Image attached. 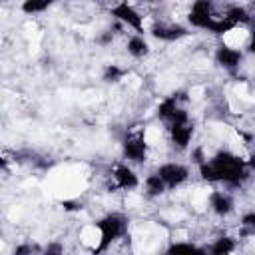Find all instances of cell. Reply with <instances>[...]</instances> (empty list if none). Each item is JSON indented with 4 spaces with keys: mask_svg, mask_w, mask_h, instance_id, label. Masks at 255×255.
I'll use <instances>...</instances> for the list:
<instances>
[{
    "mask_svg": "<svg viewBox=\"0 0 255 255\" xmlns=\"http://www.w3.org/2000/svg\"><path fill=\"white\" fill-rule=\"evenodd\" d=\"M245 161L229 151L217 153L211 161H203L199 165V173L207 181H225V183H239L245 175Z\"/></svg>",
    "mask_w": 255,
    "mask_h": 255,
    "instance_id": "cell-1",
    "label": "cell"
},
{
    "mask_svg": "<svg viewBox=\"0 0 255 255\" xmlns=\"http://www.w3.org/2000/svg\"><path fill=\"white\" fill-rule=\"evenodd\" d=\"M98 229H100V233H102V237H100L102 241H100L96 253L104 251L114 239H118V237L124 233V229H126V221H124L120 215H108V217H104V219L98 221Z\"/></svg>",
    "mask_w": 255,
    "mask_h": 255,
    "instance_id": "cell-2",
    "label": "cell"
},
{
    "mask_svg": "<svg viewBox=\"0 0 255 255\" xmlns=\"http://www.w3.org/2000/svg\"><path fill=\"white\" fill-rule=\"evenodd\" d=\"M187 20H189L191 26H195V28L211 30V26H213V22H215V18L211 16V4H209L207 0H197V2H193Z\"/></svg>",
    "mask_w": 255,
    "mask_h": 255,
    "instance_id": "cell-3",
    "label": "cell"
},
{
    "mask_svg": "<svg viewBox=\"0 0 255 255\" xmlns=\"http://www.w3.org/2000/svg\"><path fill=\"white\" fill-rule=\"evenodd\" d=\"M157 175L163 179L165 185L175 187V185H179V183H183V181L187 179L189 171H187V167H183V165H179V163H163V165L157 169Z\"/></svg>",
    "mask_w": 255,
    "mask_h": 255,
    "instance_id": "cell-4",
    "label": "cell"
},
{
    "mask_svg": "<svg viewBox=\"0 0 255 255\" xmlns=\"http://www.w3.org/2000/svg\"><path fill=\"white\" fill-rule=\"evenodd\" d=\"M112 14H114L116 18H120L122 22H126L128 26H131V28H135V30H141V16H139L129 4L122 2V4L114 6Z\"/></svg>",
    "mask_w": 255,
    "mask_h": 255,
    "instance_id": "cell-5",
    "label": "cell"
},
{
    "mask_svg": "<svg viewBox=\"0 0 255 255\" xmlns=\"http://www.w3.org/2000/svg\"><path fill=\"white\" fill-rule=\"evenodd\" d=\"M215 58H217V62H219L223 68H235V66H239V62H241L243 56H241V52L235 50V48L221 46V48L217 50Z\"/></svg>",
    "mask_w": 255,
    "mask_h": 255,
    "instance_id": "cell-6",
    "label": "cell"
},
{
    "mask_svg": "<svg viewBox=\"0 0 255 255\" xmlns=\"http://www.w3.org/2000/svg\"><path fill=\"white\" fill-rule=\"evenodd\" d=\"M191 133H193V128L187 124H175L171 126V141L177 145V147H187L189 139H191Z\"/></svg>",
    "mask_w": 255,
    "mask_h": 255,
    "instance_id": "cell-7",
    "label": "cell"
},
{
    "mask_svg": "<svg viewBox=\"0 0 255 255\" xmlns=\"http://www.w3.org/2000/svg\"><path fill=\"white\" fill-rule=\"evenodd\" d=\"M124 153H126V157H129L133 161H141L145 157V143H143V139L141 137H129V139H126Z\"/></svg>",
    "mask_w": 255,
    "mask_h": 255,
    "instance_id": "cell-8",
    "label": "cell"
},
{
    "mask_svg": "<svg viewBox=\"0 0 255 255\" xmlns=\"http://www.w3.org/2000/svg\"><path fill=\"white\" fill-rule=\"evenodd\" d=\"M114 177H116L118 187H122V189H131V187L137 185V175H135L129 167H126V165H120V167L116 169Z\"/></svg>",
    "mask_w": 255,
    "mask_h": 255,
    "instance_id": "cell-9",
    "label": "cell"
},
{
    "mask_svg": "<svg viewBox=\"0 0 255 255\" xmlns=\"http://www.w3.org/2000/svg\"><path fill=\"white\" fill-rule=\"evenodd\" d=\"M209 201H211V207H213V211H215V213H219V215H227V213L233 209V203H231L229 195H225V193H221V191H215V193H211Z\"/></svg>",
    "mask_w": 255,
    "mask_h": 255,
    "instance_id": "cell-10",
    "label": "cell"
},
{
    "mask_svg": "<svg viewBox=\"0 0 255 255\" xmlns=\"http://www.w3.org/2000/svg\"><path fill=\"white\" fill-rule=\"evenodd\" d=\"M167 255H207V251H203L201 247H197V245H193V243L179 241V243L169 245Z\"/></svg>",
    "mask_w": 255,
    "mask_h": 255,
    "instance_id": "cell-11",
    "label": "cell"
},
{
    "mask_svg": "<svg viewBox=\"0 0 255 255\" xmlns=\"http://www.w3.org/2000/svg\"><path fill=\"white\" fill-rule=\"evenodd\" d=\"M151 34L155 38H159V40H177V38L185 36L187 32L181 26H157V28H153Z\"/></svg>",
    "mask_w": 255,
    "mask_h": 255,
    "instance_id": "cell-12",
    "label": "cell"
},
{
    "mask_svg": "<svg viewBox=\"0 0 255 255\" xmlns=\"http://www.w3.org/2000/svg\"><path fill=\"white\" fill-rule=\"evenodd\" d=\"M233 249H235V241H233L231 237H219V239L211 245L209 253H211V255H229Z\"/></svg>",
    "mask_w": 255,
    "mask_h": 255,
    "instance_id": "cell-13",
    "label": "cell"
},
{
    "mask_svg": "<svg viewBox=\"0 0 255 255\" xmlns=\"http://www.w3.org/2000/svg\"><path fill=\"white\" fill-rule=\"evenodd\" d=\"M128 52L131 56H135V58H141V56L147 54V42L143 38H139V36H133L128 42Z\"/></svg>",
    "mask_w": 255,
    "mask_h": 255,
    "instance_id": "cell-14",
    "label": "cell"
},
{
    "mask_svg": "<svg viewBox=\"0 0 255 255\" xmlns=\"http://www.w3.org/2000/svg\"><path fill=\"white\" fill-rule=\"evenodd\" d=\"M145 189H147L149 195H159L165 189V183H163V179L157 173H153V175H149L145 179Z\"/></svg>",
    "mask_w": 255,
    "mask_h": 255,
    "instance_id": "cell-15",
    "label": "cell"
},
{
    "mask_svg": "<svg viewBox=\"0 0 255 255\" xmlns=\"http://www.w3.org/2000/svg\"><path fill=\"white\" fill-rule=\"evenodd\" d=\"M175 110H177V104H175V96H171V98H167V100H163V102L159 104V108H157V114H159V118L171 120V116L175 114Z\"/></svg>",
    "mask_w": 255,
    "mask_h": 255,
    "instance_id": "cell-16",
    "label": "cell"
},
{
    "mask_svg": "<svg viewBox=\"0 0 255 255\" xmlns=\"http://www.w3.org/2000/svg\"><path fill=\"white\" fill-rule=\"evenodd\" d=\"M48 6H50L48 0H26V2L22 4V10H24L26 14H36V12L46 10Z\"/></svg>",
    "mask_w": 255,
    "mask_h": 255,
    "instance_id": "cell-17",
    "label": "cell"
},
{
    "mask_svg": "<svg viewBox=\"0 0 255 255\" xmlns=\"http://www.w3.org/2000/svg\"><path fill=\"white\" fill-rule=\"evenodd\" d=\"M225 18L233 24V26H237L239 22H247L249 20V16H247V12H245V8H241V6H235V8H231L227 14H225Z\"/></svg>",
    "mask_w": 255,
    "mask_h": 255,
    "instance_id": "cell-18",
    "label": "cell"
},
{
    "mask_svg": "<svg viewBox=\"0 0 255 255\" xmlns=\"http://www.w3.org/2000/svg\"><path fill=\"white\" fill-rule=\"evenodd\" d=\"M122 74H124V72H122L118 66H108V68H106V74H104V80H108V82H116Z\"/></svg>",
    "mask_w": 255,
    "mask_h": 255,
    "instance_id": "cell-19",
    "label": "cell"
},
{
    "mask_svg": "<svg viewBox=\"0 0 255 255\" xmlns=\"http://www.w3.org/2000/svg\"><path fill=\"white\" fill-rule=\"evenodd\" d=\"M44 255H64V249H62L60 243H50V245L46 247Z\"/></svg>",
    "mask_w": 255,
    "mask_h": 255,
    "instance_id": "cell-20",
    "label": "cell"
},
{
    "mask_svg": "<svg viewBox=\"0 0 255 255\" xmlns=\"http://www.w3.org/2000/svg\"><path fill=\"white\" fill-rule=\"evenodd\" d=\"M243 225H249V227H255V213H249L243 217Z\"/></svg>",
    "mask_w": 255,
    "mask_h": 255,
    "instance_id": "cell-21",
    "label": "cell"
},
{
    "mask_svg": "<svg viewBox=\"0 0 255 255\" xmlns=\"http://www.w3.org/2000/svg\"><path fill=\"white\" fill-rule=\"evenodd\" d=\"M32 249L28 247V245H20V247H16V251H14V255H28Z\"/></svg>",
    "mask_w": 255,
    "mask_h": 255,
    "instance_id": "cell-22",
    "label": "cell"
},
{
    "mask_svg": "<svg viewBox=\"0 0 255 255\" xmlns=\"http://www.w3.org/2000/svg\"><path fill=\"white\" fill-rule=\"evenodd\" d=\"M249 50L255 54V30H253V38H251V44H249Z\"/></svg>",
    "mask_w": 255,
    "mask_h": 255,
    "instance_id": "cell-23",
    "label": "cell"
},
{
    "mask_svg": "<svg viewBox=\"0 0 255 255\" xmlns=\"http://www.w3.org/2000/svg\"><path fill=\"white\" fill-rule=\"evenodd\" d=\"M249 165H253V167H255V155L251 157V161H249Z\"/></svg>",
    "mask_w": 255,
    "mask_h": 255,
    "instance_id": "cell-24",
    "label": "cell"
}]
</instances>
